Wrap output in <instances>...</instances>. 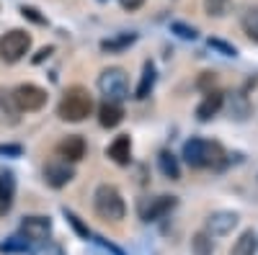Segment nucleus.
<instances>
[{
  "label": "nucleus",
  "instance_id": "13",
  "mask_svg": "<svg viewBox=\"0 0 258 255\" xmlns=\"http://www.w3.org/2000/svg\"><path fill=\"white\" fill-rule=\"evenodd\" d=\"M121 119H124V109H121L116 101H106L101 109H98V121H101V126H106V129L119 126Z\"/></svg>",
  "mask_w": 258,
  "mask_h": 255
},
{
  "label": "nucleus",
  "instance_id": "4",
  "mask_svg": "<svg viewBox=\"0 0 258 255\" xmlns=\"http://www.w3.org/2000/svg\"><path fill=\"white\" fill-rule=\"evenodd\" d=\"M29 49H31V36L24 29H13L0 36V59L8 62V65H16L18 59H24Z\"/></svg>",
  "mask_w": 258,
  "mask_h": 255
},
{
  "label": "nucleus",
  "instance_id": "15",
  "mask_svg": "<svg viewBox=\"0 0 258 255\" xmlns=\"http://www.w3.org/2000/svg\"><path fill=\"white\" fill-rule=\"evenodd\" d=\"M222 101H225V96H222L220 91H209V93L204 96V101L199 103V109H197L199 121H209L214 114L222 109Z\"/></svg>",
  "mask_w": 258,
  "mask_h": 255
},
{
  "label": "nucleus",
  "instance_id": "7",
  "mask_svg": "<svg viewBox=\"0 0 258 255\" xmlns=\"http://www.w3.org/2000/svg\"><path fill=\"white\" fill-rule=\"evenodd\" d=\"M52 232V219L49 217H26L21 222V235H24L29 242H44Z\"/></svg>",
  "mask_w": 258,
  "mask_h": 255
},
{
  "label": "nucleus",
  "instance_id": "24",
  "mask_svg": "<svg viewBox=\"0 0 258 255\" xmlns=\"http://www.w3.org/2000/svg\"><path fill=\"white\" fill-rule=\"evenodd\" d=\"M209 47L222 52L225 57H238V49H235L232 44H225V41H220V39H209Z\"/></svg>",
  "mask_w": 258,
  "mask_h": 255
},
{
  "label": "nucleus",
  "instance_id": "2",
  "mask_svg": "<svg viewBox=\"0 0 258 255\" xmlns=\"http://www.w3.org/2000/svg\"><path fill=\"white\" fill-rule=\"evenodd\" d=\"M183 160L191 167H207V165L220 167L225 162V150L217 142H207V139L194 137L183 144Z\"/></svg>",
  "mask_w": 258,
  "mask_h": 255
},
{
  "label": "nucleus",
  "instance_id": "19",
  "mask_svg": "<svg viewBox=\"0 0 258 255\" xmlns=\"http://www.w3.org/2000/svg\"><path fill=\"white\" fill-rule=\"evenodd\" d=\"M191 252L194 255H212L214 252V242H212L209 232H197L191 237Z\"/></svg>",
  "mask_w": 258,
  "mask_h": 255
},
{
  "label": "nucleus",
  "instance_id": "12",
  "mask_svg": "<svg viewBox=\"0 0 258 255\" xmlns=\"http://www.w3.org/2000/svg\"><path fill=\"white\" fill-rule=\"evenodd\" d=\"M106 155H109L116 165H129V155H132V139H129L126 134H121V137H116L114 142H111V147L106 150Z\"/></svg>",
  "mask_w": 258,
  "mask_h": 255
},
{
  "label": "nucleus",
  "instance_id": "30",
  "mask_svg": "<svg viewBox=\"0 0 258 255\" xmlns=\"http://www.w3.org/2000/svg\"><path fill=\"white\" fill-rule=\"evenodd\" d=\"M119 3H121L124 11H137V8L145 3V0H119Z\"/></svg>",
  "mask_w": 258,
  "mask_h": 255
},
{
  "label": "nucleus",
  "instance_id": "8",
  "mask_svg": "<svg viewBox=\"0 0 258 255\" xmlns=\"http://www.w3.org/2000/svg\"><path fill=\"white\" fill-rule=\"evenodd\" d=\"M238 224V214H232V211H214V214L207 219V232L214 237H222L227 232H232V227Z\"/></svg>",
  "mask_w": 258,
  "mask_h": 255
},
{
  "label": "nucleus",
  "instance_id": "6",
  "mask_svg": "<svg viewBox=\"0 0 258 255\" xmlns=\"http://www.w3.org/2000/svg\"><path fill=\"white\" fill-rule=\"evenodd\" d=\"M13 103L21 111H39L41 106L47 103V91L39 88V85H31V82L18 85L13 91Z\"/></svg>",
  "mask_w": 258,
  "mask_h": 255
},
{
  "label": "nucleus",
  "instance_id": "31",
  "mask_svg": "<svg viewBox=\"0 0 258 255\" xmlns=\"http://www.w3.org/2000/svg\"><path fill=\"white\" fill-rule=\"evenodd\" d=\"M52 52H54L52 47H44V49H39V54L34 57V62H36V65H39V62H44V59H47V57H49Z\"/></svg>",
  "mask_w": 258,
  "mask_h": 255
},
{
  "label": "nucleus",
  "instance_id": "23",
  "mask_svg": "<svg viewBox=\"0 0 258 255\" xmlns=\"http://www.w3.org/2000/svg\"><path fill=\"white\" fill-rule=\"evenodd\" d=\"M204 11L214 18H222L230 11V0H204Z\"/></svg>",
  "mask_w": 258,
  "mask_h": 255
},
{
  "label": "nucleus",
  "instance_id": "14",
  "mask_svg": "<svg viewBox=\"0 0 258 255\" xmlns=\"http://www.w3.org/2000/svg\"><path fill=\"white\" fill-rule=\"evenodd\" d=\"M13 199H16V181L11 173L0 176V217H6L13 209Z\"/></svg>",
  "mask_w": 258,
  "mask_h": 255
},
{
  "label": "nucleus",
  "instance_id": "20",
  "mask_svg": "<svg viewBox=\"0 0 258 255\" xmlns=\"http://www.w3.org/2000/svg\"><path fill=\"white\" fill-rule=\"evenodd\" d=\"M243 31L248 34L250 41L258 44V6L245 11V16H243Z\"/></svg>",
  "mask_w": 258,
  "mask_h": 255
},
{
  "label": "nucleus",
  "instance_id": "1",
  "mask_svg": "<svg viewBox=\"0 0 258 255\" xmlns=\"http://www.w3.org/2000/svg\"><path fill=\"white\" fill-rule=\"evenodd\" d=\"M93 111V96L80 88V85H75V88H68L57 106V116L62 121H83V119H88Z\"/></svg>",
  "mask_w": 258,
  "mask_h": 255
},
{
  "label": "nucleus",
  "instance_id": "22",
  "mask_svg": "<svg viewBox=\"0 0 258 255\" xmlns=\"http://www.w3.org/2000/svg\"><path fill=\"white\" fill-rule=\"evenodd\" d=\"M26 250H29V240L24 235L8 237L3 245H0V252H26Z\"/></svg>",
  "mask_w": 258,
  "mask_h": 255
},
{
  "label": "nucleus",
  "instance_id": "9",
  "mask_svg": "<svg viewBox=\"0 0 258 255\" xmlns=\"http://www.w3.org/2000/svg\"><path fill=\"white\" fill-rule=\"evenodd\" d=\"M173 206H176V196H158V199H150V204L142 206V219H145V222H158V219L165 217Z\"/></svg>",
  "mask_w": 258,
  "mask_h": 255
},
{
  "label": "nucleus",
  "instance_id": "29",
  "mask_svg": "<svg viewBox=\"0 0 258 255\" xmlns=\"http://www.w3.org/2000/svg\"><path fill=\"white\" fill-rule=\"evenodd\" d=\"M0 155H13V157H18V155H21V144H0Z\"/></svg>",
  "mask_w": 258,
  "mask_h": 255
},
{
  "label": "nucleus",
  "instance_id": "25",
  "mask_svg": "<svg viewBox=\"0 0 258 255\" xmlns=\"http://www.w3.org/2000/svg\"><path fill=\"white\" fill-rule=\"evenodd\" d=\"M170 31H173V34H178L181 39H197V29H194V26H186V24H170Z\"/></svg>",
  "mask_w": 258,
  "mask_h": 255
},
{
  "label": "nucleus",
  "instance_id": "17",
  "mask_svg": "<svg viewBox=\"0 0 258 255\" xmlns=\"http://www.w3.org/2000/svg\"><path fill=\"white\" fill-rule=\"evenodd\" d=\"M153 85H155V65H153V62H145L140 85H137V91H135V98H147L150 91H153Z\"/></svg>",
  "mask_w": 258,
  "mask_h": 255
},
{
  "label": "nucleus",
  "instance_id": "32",
  "mask_svg": "<svg viewBox=\"0 0 258 255\" xmlns=\"http://www.w3.org/2000/svg\"><path fill=\"white\" fill-rule=\"evenodd\" d=\"M96 242H101V245H103L106 250H109V252H114V255H124V252H121L119 247H114L111 242H106V240H101V237H96Z\"/></svg>",
  "mask_w": 258,
  "mask_h": 255
},
{
  "label": "nucleus",
  "instance_id": "21",
  "mask_svg": "<svg viewBox=\"0 0 258 255\" xmlns=\"http://www.w3.org/2000/svg\"><path fill=\"white\" fill-rule=\"evenodd\" d=\"M135 39H137V34H121L116 39H106L101 44V49L103 52H119V49H126L129 44H135Z\"/></svg>",
  "mask_w": 258,
  "mask_h": 255
},
{
  "label": "nucleus",
  "instance_id": "11",
  "mask_svg": "<svg viewBox=\"0 0 258 255\" xmlns=\"http://www.w3.org/2000/svg\"><path fill=\"white\" fill-rule=\"evenodd\" d=\"M57 152H59V157H62V160H68V162H78V160H83V157H85V139H83V137H78V134H73V137H68V139H62V142H59Z\"/></svg>",
  "mask_w": 258,
  "mask_h": 255
},
{
  "label": "nucleus",
  "instance_id": "5",
  "mask_svg": "<svg viewBox=\"0 0 258 255\" xmlns=\"http://www.w3.org/2000/svg\"><path fill=\"white\" fill-rule=\"evenodd\" d=\"M98 88L106 96V101H124L129 96V82H126V72L121 67H109L103 70L98 77Z\"/></svg>",
  "mask_w": 258,
  "mask_h": 255
},
{
  "label": "nucleus",
  "instance_id": "16",
  "mask_svg": "<svg viewBox=\"0 0 258 255\" xmlns=\"http://www.w3.org/2000/svg\"><path fill=\"white\" fill-rule=\"evenodd\" d=\"M158 165H160V173H163L165 178H170V181H178V178H181V167H178V160H176L173 152L163 150V152L158 155Z\"/></svg>",
  "mask_w": 258,
  "mask_h": 255
},
{
  "label": "nucleus",
  "instance_id": "26",
  "mask_svg": "<svg viewBox=\"0 0 258 255\" xmlns=\"http://www.w3.org/2000/svg\"><path fill=\"white\" fill-rule=\"evenodd\" d=\"M21 16L29 18V21H34V24H39V26H44V24H47V18H44V16H39V11L31 8V6H24V8H21Z\"/></svg>",
  "mask_w": 258,
  "mask_h": 255
},
{
  "label": "nucleus",
  "instance_id": "18",
  "mask_svg": "<svg viewBox=\"0 0 258 255\" xmlns=\"http://www.w3.org/2000/svg\"><path fill=\"white\" fill-rule=\"evenodd\" d=\"M255 245H258V237L253 229H245L243 235L238 237V242L232 245V252L230 255H255Z\"/></svg>",
  "mask_w": 258,
  "mask_h": 255
},
{
  "label": "nucleus",
  "instance_id": "28",
  "mask_svg": "<svg viewBox=\"0 0 258 255\" xmlns=\"http://www.w3.org/2000/svg\"><path fill=\"white\" fill-rule=\"evenodd\" d=\"M64 217H68V222H70V224H73V227H75V229L80 232V235H85V237H88V229H85V227L80 224V219H78V217L73 214V211H68V209H64Z\"/></svg>",
  "mask_w": 258,
  "mask_h": 255
},
{
  "label": "nucleus",
  "instance_id": "10",
  "mask_svg": "<svg viewBox=\"0 0 258 255\" xmlns=\"http://www.w3.org/2000/svg\"><path fill=\"white\" fill-rule=\"evenodd\" d=\"M73 167L68 165V160H62V162H49L44 167V178L52 188H62L64 183H70L73 181Z\"/></svg>",
  "mask_w": 258,
  "mask_h": 255
},
{
  "label": "nucleus",
  "instance_id": "27",
  "mask_svg": "<svg viewBox=\"0 0 258 255\" xmlns=\"http://www.w3.org/2000/svg\"><path fill=\"white\" fill-rule=\"evenodd\" d=\"M34 255H64V250H62L59 242H44Z\"/></svg>",
  "mask_w": 258,
  "mask_h": 255
},
{
  "label": "nucleus",
  "instance_id": "3",
  "mask_svg": "<svg viewBox=\"0 0 258 255\" xmlns=\"http://www.w3.org/2000/svg\"><path fill=\"white\" fill-rule=\"evenodd\" d=\"M93 206L98 211V217L106 219V222H119L124 219L126 214V206H124V199L119 194V188L109 186V183H103L96 188V194H93Z\"/></svg>",
  "mask_w": 258,
  "mask_h": 255
}]
</instances>
